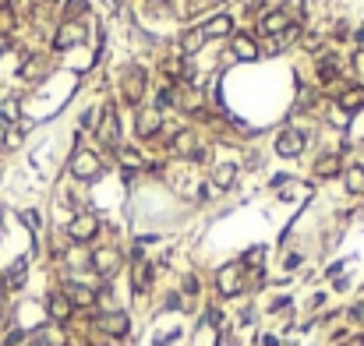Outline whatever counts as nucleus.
<instances>
[{
    "label": "nucleus",
    "instance_id": "1",
    "mask_svg": "<svg viewBox=\"0 0 364 346\" xmlns=\"http://www.w3.org/2000/svg\"><path fill=\"white\" fill-rule=\"evenodd\" d=\"M244 276H248L244 262H230V265H223V269L216 272V290H220L223 297H237L244 286H248Z\"/></svg>",
    "mask_w": 364,
    "mask_h": 346
},
{
    "label": "nucleus",
    "instance_id": "2",
    "mask_svg": "<svg viewBox=\"0 0 364 346\" xmlns=\"http://www.w3.org/2000/svg\"><path fill=\"white\" fill-rule=\"evenodd\" d=\"M71 173H75L78 181H96L99 173H103V163H99V156H96V152L78 149V152L71 156Z\"/></svg>",
    "mask_w": 364,
    "mask_h": 346
},
{
    "label": "nucleus",
    "instance_id": "3",
    "mask_svg": "<svg viewBox=\"0 0 364 346\" xmlns=\"http://www.w3.org/2000/svg\"><path fill=\"white\" fill-rule=\"evenodd\" d=\"M68 234H71V241H78V244L92 241V237L99 234V216H92V212H78V216L71 219V226H68Z\"/></svg>",
    "mask_w": 364,
    "mask_h": 346
},
{
    "label": "nucleus",
    "instance_id": "4",
    "mask_svg": "<svg viewBox=\"0 0 364 346\" xmlns=\"http://www.w3.org/2000/svg\"><path fill=\"white\" fill-rule=\"evenodd\" d=\"M304 142H308V135H304L301 128H287V131L276 138V152L287 156V159H294V156L304 152Z\"/></svg>",
    "mask_w": 364,
    "mask_h": 346
},
{
    "label": "nucleus",
    "instance_id": "5",
    "mask_svg": "<svg viewBox=\"0 0 364 346\" xmlns=\"http://www.w3.org/2000/svg\"><path fill=\"white\" fill-rule=\"evenodd\" d=\"M92 269L99 272V276H117L121 272V251L117 248H99L96 255H92Z\"/></svg>",
    "mask_w": 364,
    "mask_h": 346
},
{
    "label": "nucleus",
    "instance_id": "6",
    "mask_svg": "<svg viewBox=\"0 0 364 346\" xmlns=\"http://www.w3.org/2000/svg\"><path fill=\"white\" fill-rule=\"evenodd\" d=\"M99 329L107 336H114V339H124L131 332V318L124 311H107V315H99Z\"/></svg>",
    "mask_w": 364,
    "mask_h": 346
},
{
    "label": "nucleus",
    "instance_id": "7",
    "mask_svg": "<svg viewBox=\"0 0 364 346\" xmlns=\"http://www.w3.org/2000/svg\"><path fill=\"white\" fill-rule=\"evenodd\" d=\"M46 311H50V318H54L57 325H64V322H71L75 304L68 301V294H64V290H57V294H50V297H46Z\"/></svg>",
    "mask_w": 364,
    "mask_h": 346
},
{
    "label": "nucleus",
    "instance_id": "8",
    "mask_svg": "<svg viewBox=\"0 0 364 346\" xmlns=\"http://www.w3.org/2000/svg\"><path fill=\"white\" fill-rule=\"evenodd\" d=\"M99 138L107 142L110 149H117L121 128H117V106H114V103H107V106H103V124H99Z\"/></svg>",
    "mask_w": 364,
    "mask_h": 346
},
{
    "label": "nucleus",
    "instance_id": "9",
    "mask_svg": "<svg viewBox=\"0 0 364 346\" xmlns=\"http://www.w3.org/2000/svg\"><path fill=\"white\" fill-rule=\"evenodd\" d=\"M85 39V25L82 22H64L61 29H57V36H54V46L57 50H71V46H78Z\"/></svg>",
    "mask_w": 364,
    "mask_h": 346
},
{
    "label": "nucleus",
    "instance_id": "10",
    "mask_svg": "<svg viewBox=\"0 0 364 346\" xmlns=\"http://www.w3.org/2000/svg\"><path fill=\"white\" fill-rule=\"evenodd\" d=\"M160 128H163V110H156V106L138 110V135L142 138H152Z\"/></svg>",
    "mask_w": 364,
    "mask_h": 346
},
{
    "label": "nucleus",
    "instance_id": "11",
    "mask_svg": "<svg viewBox=\"0 0 364 346\" xmlns=\"http://www.w3.org/2000/svg\"><path fill=\"white\" fill-rule=\"evenodd\" d=\"M198 32H202V39H223L234 32V22H230V15H213Z\"/></svg>",
    "mask_w": 364,
    "mask_h": 346
},
{
    "label": "nucleus",
    "instance_id": "12",
    "mask_svg": "<svg viewBox=\"0 0 364 346\" xmlns=\"http://www.w3.org/2000/svg\"><path fill=\"white\" fill-rule=\"evenodd\" d=\"M121 89H124V99H128V103H138L142 92H145V71H142V68H128Z\"/></svg>",
    "mask_w": 364,
    "mask_h": 346
},
{
    "label": "nucleus",
    "instance_id": "13",
    "mask_svg": "<svg viewBox=\"0 0 364 346\" xmlns=\"http://www.w3.org/2000/svg\"><path fill=\"white\" fill-rule=\"evenodd\" d=\"M258 53H262V50H258V43H255V36H234V57H237V61H255V57Z\"/></svg>",
    "mask_w": 364,
    "mask_h": 346
},
{
    "label": "nucleus",
    "instance_id": "14",
    "mask_svg": "<svg viewBox=\"0 0 364 346\" xmlns=\"http://www.w3.org/2000/svg\"><path fill=\"white\" fill-rule=\"evenodd\" d=\"M64 294H68V301H71L75 308H92V304H96V294L89 290V286L68 283V286H64Z\"/></svg>",
    "mask_w": 364,
    "mask_h": 346
},
{
    "label": "nucleus",
    "instance_id": "15",
    "mask_svg": "<svg viewBox=\"0 0 364 346\" xmlns=\"http://www.w3.org/2000/svg\"><path fill=\"white\" fill-rule=\"evenodd\" d=\"M340 106H343L347 113H354V110H364V89H361V85H350V89H343V92H340Z\"/></svg>",
    "mask_w": 364,
    "mask_h": 346
},
{
    "label": "nucleus",
    "instance_id": "16",
    "mask_svg": "<svg viewBox=\"0 0 364 346\" xmlns=\"http://www.w3.org/2000/svg\"><path fill=\"white\" fill-rule=\"evenodd\" d=\"M46 68H50L46 57H29L25 68H22V78H25V82H39V78L46 75Z\"/></svg>",
    "mask_w": 364,
    "mask_h": 346
},
{
    "label": "nucleus",
    "instance_id": "17",
    "mask_svg": "<svg viewBox=\"0 0 364 346\" xmlns=\"http://www.w3.org/2000/svg\"><path fill=\"white\" fill-rule=\"evenodd\" d=\"M170 149H174L177 156H191V149H195V131H191V128H181V131L170 138Z\"/></svg>",
    "mask_w": 364,
    "mask_h": 346
},
{
    "label": "nucleus",
    "instance_id": "18",
    "mask_svg": "<svg viewBox=\"0 0 364 346\" xmlns=\"http://www.w3.org/2000/svg\"><path fill=\"white\" fill-rule=\"evenodd\" d=\"M25 272H29V265H25V258L22 262H15L8 272H4V290H18V286L25 283Z\"/></svg>",
    "mask_w": 364,
    "mask_h": 346
},
{
    "label": "nucleus",
    "instance_id": "19",
    "mask_svg": "<svg viewBox=\"0 0 364 346\" xmlns=\"http://www.w3.org/2000/svg\"><path fill=\"white\" fill-rule=\"evenodd\" d=\"M131 286H135V290H138V294H145V290H149V286H152V265H149V262H138V265H135V276H131Z\"/></svg>",
    "mask_w": 364,
    "mask_h": 346
},
{
    "label": "nucleus",
    "instance_id": "20",
    "mask_svg": "<svg viewBox=\"0 0 364 346\" xmlns=\"http://www.w3.org/2000/svg\"><path fill=\"white\" fill-rule=\"evenodd\" d=\"M315 173H319V177H333V173H340V156H336V152H326V156L315 163Z\"/></svg>",
    "mask_w": 364,
    "mask_h": 346
},
{
    "label": "nucleus",
    "instance_id": "21",
    "mask_svg": "<svg viewBox=\"0 0 364 346\" xmlns=\"http://www.w3.org/2000/svg\"><path fill=\"white\" fill-rule=\"evenodd\" d=\"M347 191L350 195H364V166H350L347 170Z\"/></svg>",
    "mask_w": 364,
    "mask_h": 346
},
{
    "label": "nucleus",
    "instance_id": "22",
    "mask_svg": "<svg viewBox=\"0 0 364 346\" xmlns=\"http://www.w3.org/2000/svg\"><path fill=\"white\" fill-rule=\"evenodd\" d=\"M287 25H290V22H287L280 11H273V15H266V18H262V32H269V36H280Z\"/></svg>",
    "mask_w": 364,
    "mask_h": 346
},
{
    "label": "nucleus",
    "instance_id": "23",
    "mask_svg": "<svg viewBox=\"0 0 364 346\" xmlns=\"http://www.w3.org/2000/svg\"><path fill=\"white\" fill-rule=\"evenodd\" d=\"M280 15H283L287 22H297V18L304 15V0H280Z\"/></svg>",
    "mask_w": 364,
    "mask_h": 346
},
{
    "label": "nucleus",
    "instance_id": "24",
    "mask_svg": "<svg viewBox=\"0 0 364 346\" xmlns=\"http://www.w3.org/2000/svg\"><path fill=\"white\" fill-rule=\"evenodd\" d=\"M319 78H322V82H333V78H340V61H336V57H326V61H322V68H319Z\"/></svg>",
    "mask_w": 364,
    "mask_h": 346
},
{
    "label": "nucleus",
    "instance_id": "25",
    "mask_svg": "<svg viewBox=\"0 0 364 346\" xmlns=\"http://www.w3.org/2000/svg\"><path fill=\"white\" fill-rule=\"evenodd\" d=\"M89 8V0H68V8H64V22H78Z\"/></svg>",
    "mask_w": 364,
    "mask_h": 346
},
{
    "label": "nucleus",
    "instance_id": "26",
    "mask_svg": "<svg viewBox=\"0 0 364 346\" xmlns=\"http://www.w3.org/2000/svg\"><path fill=\"white\" fill-rule=\"evenodd\" d=\"M198 46H202V32H198V29H195V32H188V36L181 39V50H184V53H195Z\"/></svg>",
    "mask_w": 364,
    "mask_h": 346
},
{
    "label": "nucleus",
    "instance_id": "27",
    "mask_svg": "<svg viewBox=\"0 0 364 346\" xmlns=\"http://www.w3.org/2000/svg\"><path fill=\"white\" fill-rule=\"evenodd\" d=\"M234 173H237L234 166H220V170H216V184H220V188H230V184H234Z\"/></svg>",
    "mask_w": 364,
    "mask_h": 346
},
{
    "label": "nucleus",
    "instance_id": "28",
    "mask_svg": "<svg viewBox=\"0 0 364 346\" xmlns=\"http://www.w3.org/2000/svg\"><path fill=\"white\" fill-rule=\"evenodd\" d=\"M0 117H4V121H15V117H18V103H15V99H8L4 106H0Z\"/></svg>",
    "mask_w": 364,
    "mask_h": 346
},
{
    "label": "nucleus",
    "instance_id": "29",
    "mask_svg": "<svg viewBox=\"0 0 364 346\" xmlns=\"http://www.w3.org/2000/svg\"><path fill=\"white\" fill-rule=\"evenodd\" d=\"M354 71H357V75H364V50H357V53H354Z\"/></svg>",
    "mask_w": 364,
    "mask_h": 346
},
{
    "label": "nucleus",
    "instance_id": "30",
    "mask_svg": "<svg viewBox=\"0 0 364 346\" xmlns=\"http://www.w3.org/2000/svg\"><path fill=\"white\" fill-rule=\"evenodd\" d=\"M184 290H188V294H198V279H195V276L184 279Z\"/></svg>",
    "mask_w": 364,
    "mask_h": 346
},
{
    "label": "nucleus",
    "instance_id": "31",
    "mask_svg": "<svg viewBox=\"0 0 364 346\" xmlns=\"http://www.w3.org/2000/svg\"><path fill=\"white\" fill-rule=\"evenodd\" d=\"M4 145H8V121L0 117V149H4Z\"/></svg>",
    "mask_w": 364,
    "mask_h": 346
},
{
    "label": "nucleus",
    "instance_id": "32",
    "mask_svg": "<svg viewBox=\"0 0 364 346\" xmlns=\"http://www.w3.org/2000/svg\"><path fill=\"white\" fill-rule=\"evenodd\" d=\"M343 346H364V336H357V339H350V343H343Z\"/></svg>",
    "mask_w": 364,
    "mask_h": 346
},
{
    "label": "nucleus",
    "instance_id": "33",
    "mask_svg": "<svg viewBox=\"0 0 364 346\" xmlns=\"http://www.w3.org/2000/svg\"><path fill=\"white\" fill-rule=\"evenodd\" d=\"M46 4H57V0H46Z\"/></svg>",
    "mask_w": 364,
    "mask_h": 346
}]
</instances>
